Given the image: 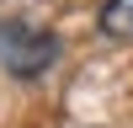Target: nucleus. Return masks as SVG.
Instances as JSON below:
<instances>
[{
    "label": "nucleus",
    "instance_id": "obj_1",
    "mask_svg": "<svg viewBox=\"0 0 133 128\" xmlns=\"http://www.w3.org/2000/svg\"><path fill=\"white\" fill-rule=\"evenodd\" d=\"M59 59V37L48 27H32V21H0V64L21 80L43 75Z\"/></svg>",
    "mask_w": 133,
    "mask_h": 128
},
{
    "label": "nucleus",
    "instance_id": "obj_2",
    "mask_svg": "<svg viewBox=\"0 0 133 128\" xmlns=\"http://www.w3.org/2000/svg\"><path fill=\"white\" fill-rule=\"evenodd\" d=\"M107 27L112 32H128L133 27V0H112V5H107Z\"/></svg>",
    "mask_w": 133,
    "mask_h": 128
}]
</instances>
